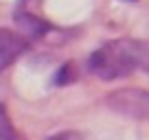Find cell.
Segmentation results:
<instances>
[{
  "label": "cell",
  "instance_id": "obj_1",
  "mask_svg": "<svg viewBox=\"0 0 149 140\" xmlns=\"http://www.w3.org/2000/svg\"><path fill=\"white\" fill-rule=\"evenodd\" d=\"M88 70L103 81H116L134 72H149V42L134 37L110 40L88 57Z\"/></svg>",
  "mask_w": 149,
  "mask_h": 140
},
{
  "label": "cell",
  "instance_id": "obj_2",
  "mask_svg": "<svg viewBox=\"0 0 149 140\" xmlns=\"http://www.w3.org/2000/svg\"><path fill=\"white\" fill-rule=\"evenodd\" d=\"M105 105L116 114L138 121H149V92L138 88L114 90L105 96Z\"/></svg>",
  "mask_w": 149,
  "mask_h": 140
},
{
  "label": "cell",
  "instance_id": "obj_3",
  "mask_svg": "<svg viewBox=\"0 0 149 140\" xmlns=\"http://www.w3.org/2000/svg\"><path fill=\"white\" fill-rule=\"evenodd\" d=\"M26 46H29L26 40H22L20 35H15V33H11L9 28H2V33H0V55H2V68H9L11 61L26 51Z\"/></svg>",
  "mask_w": 149,
  "mask_h": 140
},
{
  "label": "cell",
  "instance_id": "obj_4",
  "mask_svg": "<svg viewBox=\"0 0 149 140\" xmlns=\"http://www.w3.org/2000/svg\"><path fill=\"white\" fill-rule=\"evenodd\" d=\"M2 140H20L11 131V123H9V116H7V110H2Z\"/></svg>",
  "mask_w": 149,
  "mask_h": 140
},
{
  "label": "cell",
  "instance_id": "obj_5",
  "mask_svg": "<svg viewBox=\"0 0 149 140\" xmlns=\"http://www.w3.org/2000/svg\"><path fill=\"white\" fill-rule=\"evenodd\" d=\"M72 70H74V68H72V64H66L64 68H61V75L57 77L55 81H57V83H66V81H72V77H74Z\"/></svg>",
  "mask_w": 149,
  "mask_h": 140
},
{
  "label": "cell",
  "instance_id": "obj_6",
  "mask_svg": "<svg viewBox=\"0 0 149 140\" xmlns=\"http://www.w3.org/2000/svg\"><path fill=\"white\" fill-rule=\"evenodd\" d=\"M48 140H81V136L77 134V131H61V134L51 136Z\"/></svg>",
  "mask_w": 149,
  "mask_h": 140
},
{
  "label": "cell",
  "instance_id": "obj_7",
  "mask_svg": "<svg viewBox=\"0 0 149 140\" xmlns=\"http://www.w3.org/2000/svg\"><path fill=\"white\" fill-rule=\"evenodd\" d=\"M125 2H136V0H125Z\"/></svg>",
  "mask_w": 149,
  "mask_h": 140
}]
</instances>
